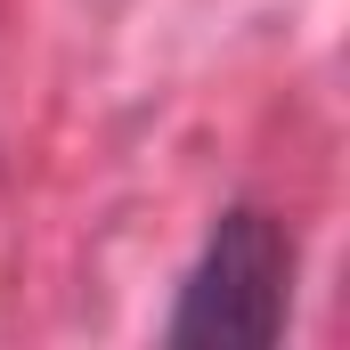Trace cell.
Returning <instances> with one entry per match:
<instances>
[{"mask_svg": "<svg viewBox=\"0 0 350 350\" xmlns=\"http://www.w3.org/2000/svg\"><path fill=\"white\" fill-rule=\"evenodd\" d=\"M285 285H293V245L269 212H228L220 237L179 293L172 342L179 350H261L285 334Z\"/></svg>", "mask_w": 350, "mask_h": 350, "instance_id": "obj_1", "label": "cell"}]
</instances>
